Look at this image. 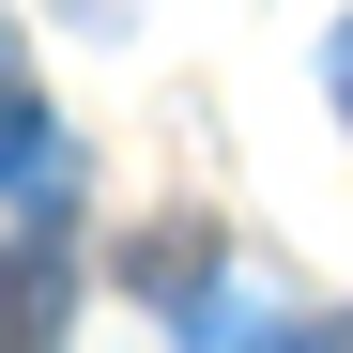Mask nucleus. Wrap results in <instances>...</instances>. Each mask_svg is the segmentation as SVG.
<instances>
[{"label":"nucleus","mask_w":353,"mask_h":353,"mask_svg":"<svg viewBox=\"0 0 353 353\" xmlns=\"http://www.w3.org/2000/svg\"><path fill=\"white\" fill-rule=\"evenodd\" d=\"M0 200H62V123L31 108V77H0Z\"/></svg>","instance_id":"f257e3e1"},{"label":"nucleus","mask_w":353,"mask_h":353,"mask_svg":"<svg viewBox=\"0 0 353 353\" xmlns=\"http://www.w3.org/2000/svg\"><path fill=\"white\" fill-rule=\"evenodd\" d=\"M46 323H62V230H31L0 261V338H46Z\"/></svg>","instance_id":"f03ea898"},{"label":"nucleus","mask_w":353,"mask_h":353,"mask_svg":"<svg viewBox=\"0 0 353 353\" xmlns=\"http://www.w3.org/2000/svg\"><path fill=\"white\" fill-rule=\"evenodd\" d=\"M323 77H338V108H353V31H338V62H323Z\"/></svg>","instance_id":"7ed1b4c3"}]
</instances>
